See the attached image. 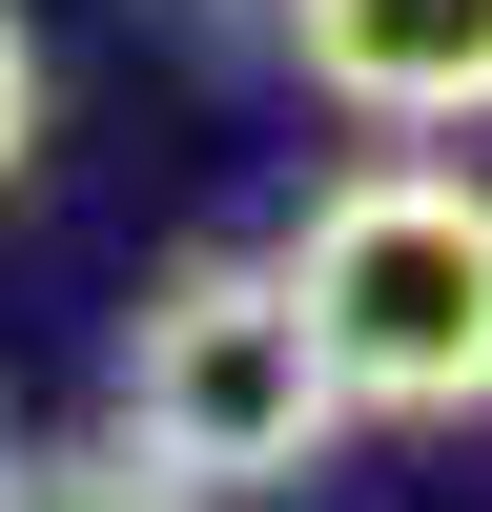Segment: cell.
I'll return each instance as SVG.
<instances>
[{
  "instance_id": "1",
  "label": "cell",
  "mask_w": 492,
  "mask_h": 512,
  "mask_svg": "<svg viewBox=\"0 0 492 512\" xmlns=\"http://www.w3.org/2000/svg\"><path fill=\"white\" fill-rule=\"evenodd\" d=\"M123 431L185 492H226V512L308 492L328 451L369 431L349 369H328V328H308V287H287V246H185V267L123 308Z\"/></svg>"
},
{
  "instance_id": "2",
  "label": "cell",
  "mask_w": 492,
  "mask_h": 512,
  "mask_svg": "<svg viewBox=\"0 0 492 512\" xmlns=\"http://www.w3.org/2000/svg\"><path fill=\"white\" fill-rule=\"evenodd\" d=\"M287 287H308L328 369H349L369 431H472L492 410V185L472 164H349V185L287 226Z\"/></svg>"
},
{
  "instance_id": "3",
  "label": "cell",
  "mask_w": 492,
  "mask_h": 512,
  "mask_svg": "<svg viewBox=\"0 0 492 512\" xmlns=\"http://www.w3.org/2000/svg\"><path fill=\"white\" fill-rule=\"evenodd\" d=\"M287 62L369 144H451V123H492V0H287Z\"/></svg>"
},
{
  "instance_id": "4",
  "label": "cell",
  "mask_w": 492,
  "mask_h": 512,
  "mask_svg": "<svg viewBox=\"0 0 492 512\" xmlns=\"http://www.w3.org/2000/svg\"><path fill=\"white\" fill-rule=\"evenodd\" d=\"M0 512H226V492H185L144 431H82V451H0Z\"/></svg>"
},
{
  "instance_id": "5",
  "label": "cell",
  "mask_w": 492,
  "mask_h": 512,
  "mask_svg": "<svg viewBox=\"0 0 492 512\" xmlns=\"http://www.w3.org/2000/svg\"><path fill=\"white\" fill-rule=\"evenodd\" d=\"M21 144H41V41H21V0H0V185H21Z\"/></svg>"
}]
</instances>
